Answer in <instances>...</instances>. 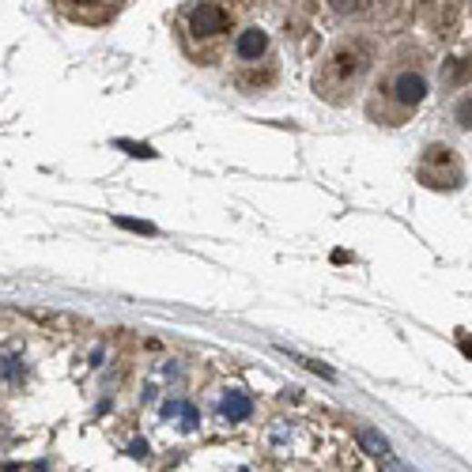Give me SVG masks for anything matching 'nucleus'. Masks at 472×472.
Masks as SVG:
<instances>
[{"label": "nucleus", "mask_w": 472, "mask_h": 472, "mask_svg": "<svg viewBox=\"0 0 472 472\" xmlns=\"http://www.w3.org/2000/svg\"><path fill=\"white\" fill-rule=\"evenodd\" d=\"M129 457H136V461H147V442H133V446H129Z\"/></svg>", "instance_id": "17"}, {"label": "nucleus", "mask_w": 472, "mask_h": 472, "mask_svg": "<svg viewBox=\"0 0 472 472\" xmlns=\"http://www.w3.org/2000/svg\"><path fill=\"white\" fill-rule=\"evenodd\" d=\"M280 352H287V356H291L295 363H303L306 370H314V375H321V378H329V382L336 378V375H333V370H329L326 363H317V359H306V356H299V352H291V347H280Z\"/></svg>", "instance_id": "12"}, {"label": "nucleus", "mask_w": 472, "mask_h": 472, "mask_svg": "<svg viewBox=\"0 0 472 472\" xmlns=\"http://www.w3.org/2000/svg\"><path fill=\"white\" fill-rule=\"evenodd\" d=\"M454 121L461 129H472V91L465 98H457V106H454Z\"/></svg>", "instance_id": "13"}, {"label": "nucleus", "mask_w": 472, "mask_h": 472, "mask_svg": "<svg viewBox=\"0 0 472 472\" xmlns=\"http://www.w3.org/2000/svg\"><path fill=\"white\" fill-rule=\"evenodd\" d=\"M416 178L427 189L454 193V189L465 186V163L450 144H427L424 156H419V163H416Z\"/></svg>", "instance_id": "3"}, {"label": "nucleus", "mask_w": 472, "mask_h": 472, "mask_svg": "<svg viewBox=\"0 0 472 472\" xmlns=\"http://www.w3.org/2000/svg\"><path fill=\"white\" fill-rule=\"evenodd\" d=\"M468 8H472V0H468Z\"/></svg>", "instance_id": "19"}, {"label": "nucleus", "mask_w": 472, "mask_h": 472, "mask_svg": "<svg viewBox=\"0 0 472 472\" xmlns=\"http://www.w3.org/2000/svg\"><path fill=\"white\" fill-rule=\"evenodd\" d=\"M219 416L231 419V424H242V419L254 416V401L242 389H227V393H223V401H219Z\"/></svg>", "instance_id": "8"}, {"label": "nucleus", "mask_w": 472, "mask_h": 472, "mask_svg": "<svg viewBox=\"0 0 472 472\" xmlns=\"http://www.w3.org/2000/svg\"><path fill=\"white\" fill-rule=\"evenodd\" d=\"M231 31H235L231 8L216 5V0H196V5H189V12H186V38L201 42L208 49V45H216L223 38H231Z\"/></svg>", "instance_id": "4"}, {"label": "nucleus", "mask_w": 472, "mask_h": 472, "mask_svg": "<svg viewBox=\"0 0 472 472\" xmlns=\"http://www.w3.org/2000/svg\"><path fill=\"white\" fill-rule=\"evenodd\" d=\"M117 147H126L129 156H136V159H156V152L147 144H136V140H117Z\"/></svg>", "instance_id": "15"}, {"label": "nucleus", "mask_w": 472, "mask_h": 472, "mask_svg": "<svg viewBox=\"0 0 472 472\" xmlns=\"http://www.w3.org/2000/svg\"><path fill=\"white\" fill-rule=\"evenodd\" d=\"M268 35L261 31V27H242L238 35H235V57L242 61V65H261L265 57H268Z\"/></svg>", "instance_id": "6"}, {"label": "nucleus", "mask_w": 472, "mask_h": 472, "mask_svg": "<svg viewBox=\"0 0 472 472\" xmlns=\"http://www.w3.org/2000/svg\"><path fill=\"white\" fill-rule=\"evenodd\" d=\"M461 352H465V356H472V340H465V336H461Z\"/></svg>", "instance_id": "18"}, {"label": "nucleus", "mask_w": 472, "mask_h": 472, "mask_svg": "<svg viewBox=\"0 0 472 472\" xmlns=\"http://www.w3.org/2000/svg\"><path fill=\"white\" fill-rule=\"evenodd\" d=\"M375 61H378V42L375 38H367V35L340 38L326 54V61H321L317 76H314V91L321 98H329V103L344 106L347 98L363 87L367 72L375 68Z\"/></svg>", "instance_id": "2"}, {"label": "nucleus", "mask_w": 472, "mask_h": 472, "mask_svg": "<svg viewBox=\"0 0 472 472\" xmlns=\"http://www.w3.org/2000/svg\"><path fill=\"white\" fill-rule=\"evenodd\" d=\"M329 8L340 15V19H359L375 8V0H329Z\"/></svg>", "instance_id": "11"}, {"label": "nucleus", "mask_w": 472, "mask_h": 472, "mask_svg": "<svg viewBox=\"0 0 472 472\" xmlns=\"http://www.w3.org/2000/svg\"><path fill=\"white\" fill-rule=\"evenodd\" d=\"M431 80H427V57L424 49L401 45L393 65L378 76L375 98H370V117L386 121V126H405V121L427 103Z\"/></svg>", "instance_id": "1"}, {"label": "nucleus", "mask_w": 472, "mask_h": 472, "mask_svg": "<svg viewBox=\"0 0 472 472\" xmlns=\"http://www.w3.org/2000/svg\"><path fill=\"white\" fill-rule=\"evenodd\" d=\"M163 419L178 424L182 431H196V427H201V412H196L189 401H182V397H170V401L163 405Z\"/></svg>", "instance_id": "7"}, {"label": "nucleus", "mask_w": 472, "mask_h": 472, "mask_svg": "<svg viewBox=\"0 0 472 472\" xmlns=\"http://www.w3.org/2000/svg\"><path fill=\"white\" fill-rule=\"evenodd\" d=\"M382 472H416V468L401 465V461H397V457H386V461H382Z\"/></svg>", "instance_id": "16"}, {"label": "nucleus", "mask_w": 472, "mask_h": 472, "mask_svg": "<svg viewBox=\"0 0 472 472\" xmlns=\"http://www.w3.org/2000/svg\"><path fill=\"white\" fill-rule=\"evenodd\" d=\"M359 446H363V450L370 454V457H375V461H386V457H393V450H389V442H386V435H378L375 427H370V424H359Z\"/></svg>", "instance_id": "10"}, {"label": "nucleus", "mask_w": 472, "mask_h": 472, "mask_svg": "<svg viewBox=\"0 0 472 472\" xmlns=\"http://www.w3.org/2000/svg\"><path fill=\"white\" fill-rule=\"evenodd\" d=\"M114 223H117V227H126V231H136V235H156V227H152V223H144V219H129V216H117Z\"/></svg>", "instance_id": "14"}, {"label": "nucleus", "mask_w": 472, "mask_h": 472, "mask_svg": "<svg viewBox=\"0 0 472 472\" xmlns=\"http://www.w3.org/2000/svg\"><path fill=\"white\" fill-rule=\"evenodd\" d=\"M438 84H442V91H465L472 84V45H461L442 57Z\"/></svg>", "instance_id": "5"}, {"label": "nucleus", "mask_w": 472, "mask_h": 472, "mask_svg": "<svg viewBox=\"0 0 472 472\" xmlns=\"http://www.w3.org/2000/svg\"><path fill=\"white\" fill-rule=\"evenodd\" d=\"M23 375H27V367H23V352H19L15 344H5V347H0V382L12 386Z\"/></svg>", "instance_id": "9"}]
</instances>
